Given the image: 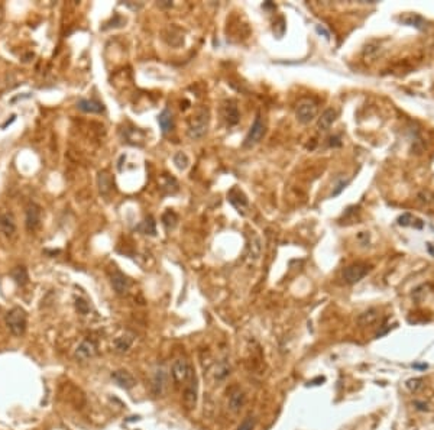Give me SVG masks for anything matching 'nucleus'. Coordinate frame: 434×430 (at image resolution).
Listing matches in <instances>:
<instances>
[{
  "instance_id": "11",
  "label": "nucleus",
  "mask_w": 434,
  "mask_h": 430,
  "mask_svg": "<svg viewBox=\"0 0 434 430\" xmlns=\"http://www.w3.org/2000/svg\"><path fill=\"white\" fill-rule=\"evenodd\" d=\"M96 345L91 342V341H84L79 345V348L76 349V358L79 361H87V359H91L94 355H96Z\"/></svg>"
},
{
  "instance_id": "6",
  "label": "nucleus",
  "mask_w": 434,
  "mask_h": 430,
  "mask_svg": "<svg viewBox=\"0 0 434 430\" xmlns=\"http://www.w3.org/2000/svg\"><path fill=\"white\" fill-rule=\"evenodd\" d=\"M171 372H172L174 381L177 384H184L187 381L190 372H191V366H190V364L184 358H178V359L174 361Z\"/></svg>"
},
{
  "instance_id": "20",
  "label": "nucleus",
  "mask_w": 434,
  "mask_h": 430,
  "mask_svg": "<svg viewBox=\"0 0 434 430\" xmlns=\"http://www.w3.org/2000/svg\"><path fill=\"white\" fill-rule=\"evenodd\" d=\"M336 120V112L333 110V109H327L321 117L318 119V128L320 129H323V130H327L331 125H333V122Z\"/></svg>"
},
{
  "instance_id": "30",
  "label": "nucleus",
  "mask_w": 434,
  "mask_h": 430,
  "mask_svg": "<svg viewBox=\"0 0 434 430\" xmlns=\"http://www.w3.org/2000/svg\"><path fill=\"white\" fill-rule=\"evenodd\" d=\"M411 222H414V217H413L411 215H408V213L402 215V216L398 219V223H399L401 226H408V225H411Z\"/></svg>"
},
{
  "instance_id": "4",
  "label": "nucleus",
  "mask_w": 434,
  "mask_h": 430,
  "mask_svg": "<svg viewBox=\"0 0 434 430\" xmlns=\"http://www.w3.org/2000/svg\"><path fill=\"white\" fill-rule=\"evenodd\" d=\"M264 135H265V125H264V122H262L261 116L258 115L256 119H255V122H253V125L250 126V130L248 132V135H246V138H245L243 147L250 148V147L256 145V144L262 139Z\"/></svg>"
},
{
  "instance_id": "9",
  "label": "nucleus",
  "mask_w": 434,
  "mask_h": 430,
  "mask_svg": "<svg viewBox=\"0 0 434 430\" xmlns=\"http://www.w3.org/2000/svg\"><path fill=\"white\" fill-rule=\"evenodd\" d=\"M41 223V207L35 203H31L26 207V229L29 232L35 231Z\"/></svg>"
},
{
  "instance_id": "10",
  "label": "nucleus",
  "mask_w": 434,
  "mask_h": 430,
  "mask_svg": "<svg viewBox=\"0 0 434 430\" xmlns=\"http://www.w3.org/2000/svg\"><path fill=\"white\" fill-rule=\"evenodd\" d=\"M227 200H229V203L232 204V206H235L237 210L240 212L242 209H245L246 206H248V197L245 195V193L240 190V189H237V187H233L229 193H227Z\"/></svg>"
},
{
  "instance_id": "29",
  "label": "nucleus",
  "mask_w": 434,
  "mask_h": 430,
  "mask_svg": "<svg viewBox=\"0 0 434 430\" xmlns=\"http://www.w3.org/2000/svg\"><path fill=\"white\" fill-rule=\"evenodd\" d=\"M253 428H255V419H253L252 416H248V417H245L243 422L239 425L237 430H253Z\"/></svg>"
},
{
  "instance_id": "8",
  "label": "nucleus",
  "mask_w": 434,
  "mask_h": 430,
  "mask_svg": "<svg viewBox=\"0 0 434 430\" xmlns=\"http://www.w3.org/2000/svg\"><path fill=\"white\" fill-rule=\"evenodd\" d=\"M112 380L118 384L120 388H123V390H130V388H133L136 386V378L130 372L123 371V369L115 371L112 374Z\"/></svg>"
},
{
  "instance_id": "13",
  "label": "nucleus",
  "mask_w": 434,
  "mask_h": 430,
  "mask_svg": "<svg viewBox=\"0 0 434 430\" xmlns=\"http://www.w3.org/2000/svg\"><path fill=\"white\" fill-rule=\"evenodd\" d=\"M112 285H113V288H115V291L118 294H123L129 288V280L122 273L116 271V273L112 275Z\"/></svg>"
},
{
  "instance_id": "21",
  "label": "nucleus",
  "mask_w": 434,
  "mask_h": 430,
  "mask_svg": "<svg viewBox=\"0 0 434 430\" xmlns=\"http://www.w3.org/2000/svg\"><path fill=\"white\" fill-rule=\"evenodd\" d=\"M229 374H230V365H229L226 361H220V362L216 365V369H214V378H216L217 381H222V380H225Z\"/></svg>"
},
{
  "instance_id": "26",
  "label": "nucleus",
  "mask_w": 434,
  "mask_h": 430,
  "mask_svg": "<svg viewBox=\"0 0 434 430\" xmlns=\"http://www.w3.org/2000/svg\"><path fill=\"white\" fill-rule=\"evenodd\" d=\"M162 222H164V225H165V228H166V229H169V228H174V226H175V222H177V216H175V213H174V212H171V210H168V212L164 215V217H162Z\"/></svg>"
},
{
  "instance_id": "25",
  "label": "nucleus",
  "mask_w": 434,
  "mask_h": 430,
  "mask_svg": "<svg viewBox=\"0 0 434 430\" xmlns=\"http://www.w3.org/2000/svg\"><path fill=\"white\" fill-rule=\"evenodd\" d=\"M174 164H175V167L178 170L184 171V170H187V167L190 164V159H188V156L186 155L184 152H177L174 155Z\"/></svg>"
},
{
  "instance_id": "34",
  "label": "nucleus",
  "mask_w": 434,
  "mask_h": 430,
  "mask_svg": "<svg viewBox=\"0 0 434 430\" xmlns=\"http://www.w3.org/2000/svg\"><path fill=\"white\" fill-rule=\"evenodd\" d=\"M415 406H417V408H418V410H421V411H426V410H429V407H427V404H424V403H420V401H415Z\"/></svg>"
},
{
  "instance_id": "7",
  "label": "nucleus",
  "mask_w": 434,
  "mask_h": 430,
  "mask_svg": "<svg viewBox=\"0 0 434 430\" xmlns=\"http://www.w3.org/2000/svg\"><path fill=\"white\" fill-rule=\"evenodd\" d=\"M317 115V106L310 102V100H304L298 105L297 108V119L301 123H310Z\"/></svg>"
},
{
  "instance_id": "33",
  "label": "nucleus",
  "mask_w": 434,
  "mask_h": 430,
  "mask_svg": "<svg viewBox=\"0 0 434 430\" xmlns=\"http://www.w3.org/2000/svg\"><path fill=\"white\" fill-rule=\"evenodd\" d=\"M326 381V378L324 377H317L316 380H311V381H309V386L310 387H314V386H320L321 383H324Z\"/></svg>"
},
{
  "instance_id": "2",
  "label": "nucleus",
  "mask_w": 434,
  "mask_h": 430,
  "mask_svg": "<svg viewBox=\"0 0 434 430\" xmlns=\"http://www.w3.org/2000/svg\"><path fill=\"white\" fill-rule=\"evenodd\" d=\"M208 128V110L201 109L196 116L191 119L190 126H188V135L193 139L201 138Z\"/></svg>"
},
{
  "instance_id": "3",
  "label": "nucleus",
  "mask_w": 434,
  "mask_h": 430,
  "mask_svg": "<svg viewBox=\"0 0 434 430\" xmlns=\"http://www.w3.org/2000/svg\"><path fill=\"white\" fill-rule=\"evenodd\" d=\"M186 390H184V406L187 410H193L197 406V397H198V384L197 377L191 368V372L186 381Z\"/></svg>"
},
{
  "instance_id": "27",
  "label": "nucleus",
  "mask_w": 434,
  "mask_h": 430,
  "mask_svg": "<svg viewBox=\"0 0 434 430\" xmlns=\"http://www.w3.org/2000/svg\"><path fill=\"white\" fill-rule=\"evenodd\" d=\"M13 278L19 282V284H25L26 281H28V275H26V271H25V268H16L15 271H13Z\"/></svg>"
},
{
  "instance_id": "18",
  "label": "nucleus",
  "mask_w": 434,
  "mask_h": 430,
  "mask_svg": "<svg viewBox=\"0 0 434 430\" xmlns=\"http://www.w3.org/2000/svg\"><path fill=\"white\" fill-rule=\"evenodd\" d=\"M378 317H379V312L376 309H369V310L363 312L359 316L357 322H359L360 326H369V324L375 323L378 320Z\"/></svg>"
},
{
  "instance_id": "35",
  "label": "nucleus",
  "mask_w": 434,
  "mask_h": 430,
  "mask_svg": "<svg viewBox=\"0 0 434 430\" xmlns=\"http://www.w3.org/2000/svg\"><path fill=\"white\" fill-rule=\"evenodd\" d=\"M414 368H427V365L424 364V365H414Z\"/></svg>"
},
{
  "instance_id": "5",
  "label": "nucleus",
  "mask_w": 434,
  "mask_h": 430,
  "mask_svg": "<svg viewBox=\"0 0 434 430\" xmlns=\"http://www.w3.org/2000/svg\"><path fill=\"white\" fill-rule=\"evenodd\" d=\"M368 273H369L368 265H365V264H352V265L345 268L342 277H343V281L346 284H356Z\"/></svg>"
},
{
  "instance_id": "23",
  "label": "nucleus",
  "mask_w": 434,
  "mask_h": 430,
  "mask_svg": "<svg viewBox=\"0 0 434 430\" xmlns=\"http://www.w3.org/2000/svg\"><path fill=\"white\" fill-rule=\"evenodd\" d=\"M401 21H402L404 23H407V25H410V26H415V28H418V29H423L424 25H426V21H424L421 16H418V15H408V16L401 18Z\"/></svg>"
},
{
  "instance_id": "22",
  "label": "nucleus",
  "mask_w": 434,
  "mask_h": 430,
  "mask_svg": "<svg viewBox=\"0 0 434 430\" xmlns=\"http://www.w3.org/2000/svg\"><path fill=\"white\" fill-rule=\"evenodd\" d=\"M136 231H139V232H142V234L145 235H154L157 234V229H155V222H154V219L149 216V217H146L145 219V222H142L138 228H136Z\"/></svg>"
},
{
  "instance_id": "14",
  "label": "nucleus",
  "mask_w": 434,
  "mask_h": 430,
  "mask_svg": "<svg viewBox=\"0 0 434 430\" xmlns=\"http://www.w3.org/2000/svg\"><path fill=\"white\" fill-rule=\"evenodd\" d=\"M16 231V226H15V220L12 217V215H1L0 216V232L6 236H12Z\"/></svg>"
},
{
  "instance_id": "1",
  "label": "nucleus",
  "mask_w": 434,
  "mask_h": 430,
  "mask_svg": "<svg viewBox=\"0 0 434 430\" xmlns=\"http://www.w3.org/2000/svg\"><path fill=\"white\" fill-rule=\"evenodd\" d=\"M4 323H6L7 329L10 330V333L13 336H22L25 333L26 324H28L26 312L23 309H21V307H13L12 310L6 313Z\"/></svg>"
},
{
  "instance_id": "15",
  "label": "nucleus",
  "mask_w": 434,
  "mask_h": 430,
  "mask_svg": "<svg viewBox=\"0 0 434 430\" xmlns=\"http://www.w3.org/2000/svg\"><path fill=\"white\" fill-rule=\"evenodd\" d=\"M165 384H166V372H165L164 368H159L158 371L155 372V377H154V384H152L154 392L157 395H161L164 388H165Z\"/></svg>"
},
{
  "instance_id": "17",
  "label": "nucleus",
  "mask_w": 434,
  "mask_h": 430,
  "mask_svg": "<svg viewBox=\"0 0 434 430\" xmlns=\"http://www.w3.org/2000/svg\"><path fill=\"white\" fill-rule=\"evenodd\" d=\"M158 123L164 133H168L169 130H172L174 120H172V115H171V112H169L168 109L162 110V113H161L158 117Z\"/></svg>"
},
{
  "instance_id": "32",
  "label": "nucleus",
  "mask_w": 434,
  "mask_h": 430,
  "mask_svg": "<svg viewBox=\"0 0 434 430\" xmlns=\"http://www.w3.org/2000/svg\"><path fill=\"white\" fill-rule=\"evenodd\" d=\"M77 309H79L83 314H85V313L88 312V306H87V303L83 301V300H77Z\"/></svg>"
},
{
  "instance_id": "31",
  "label": "nucleus",
  "mask_w": 434,
  "mask_h": 430,
  "mask_svg": "<svg viewBox=\"0 0 434 430\" xmlns=\"http://www.w3.org/2000/svg\"><path fill=\"white\" fill-rule=\"evenodd\" d=\"M348 183H349V180H346V181H340V183H339V184L336 186V190H333V193H331V195L340 194V192H342V190H343V189H345V187L348 186Z\"/></svg>"
},
{
  "instance_id": "16",
  "label": "nucleus",
  "mask_w": 434,
  "mask_h": 430,
  "mask_svg": "<svg viewBox=\"0 0 434 430\" xmlns=\"http://www.w3.org/2000/svg\"><path fill=\"white\" fill-rule=\"evenodd\" d=\"M132 344H133V336L132 335H127V333L122 335V336L115 339V349H116V352H120V353L127 352L130 349Z\"/></svg>"
},
{
  "instance_id": "19",
  "label": "nucleus",
  "mask_w": 434,
  "mask_h": 430,
  "mask_svg": "<svg viewBox=\"0 0 434 430\" xmlns=\"http://www.w3.org/2000/svg\"><path fill=\"white\" fill-rule=\"evenodd\" d=\"M245 404V394L240 390L232 391L230 397H229V406L233 411H239Z\"/></svg>"
},
{
  "instance_id": "12",
  "label": "nucleus",
  "mask_w": 434,
  "mask_h": 430,
  "mask_svg": "<svg viewBox=\"0 0 434 430\" xmlns=\"http://www.w3.org/2000/svg\"><path fill=\"white\" fill-rule=\"evenodd\" d=\"M77 108L80 110L85 112V113H102L104 110L103 105L96 102V100H87V99H81L77 102Z\"/></svg>"
},
{
  "instance_id": "28",
  "label": "nucleus",
  "mask_w": 434,
  "mask_h": 430,
  "mask_svg": "<svg viewBox=\"0 0 434 430\" xmlns=\"http://www.w3.org/2000/svg\"><path fill=\"white\" fill-rule=\"evenodd\" d=\"M407 387H408V390H411L413 392H417L423 387V378H411V380H408Z\"/></svg>"
},
{
  "instance_id": "24",
  "label": "nucleus",
  "mask_w": 434,
  "mask_h": 430,
  "mask_svg": "<svg viewBox=\"0 0 434 430\" xmlns=\"http://www.w3.org/2000/svg\"><path fill=\"white\" fill-rule=\"evenodd\" d=\"M226 120H227L229 125H236L239 122V112H237V108L233 103H229L226 106Z\"/></svg>"
}]
</instances>
